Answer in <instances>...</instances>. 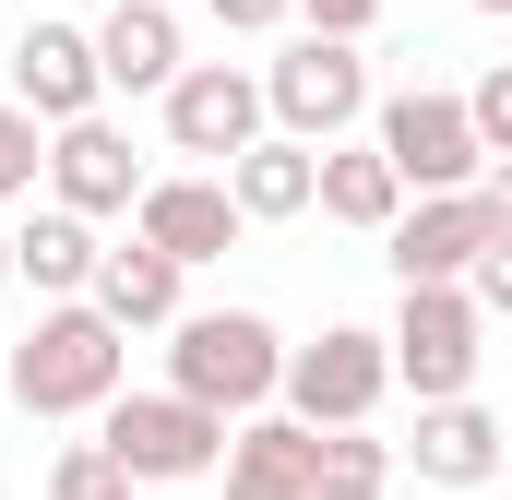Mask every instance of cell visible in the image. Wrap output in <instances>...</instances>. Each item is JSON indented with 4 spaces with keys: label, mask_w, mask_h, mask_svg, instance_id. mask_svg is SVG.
<instances>
[{
    "label": "cell",
    "mask_w": 512,
    "mask_h": 500,
    "mask_svg": "<svg viewBox=\"0 0 512 500\" xmlns=\"http://www.w3.org/2000/svg\"><path fill=\"white\" fill-rule=\"evenodd\" d=\"M120 393H131V334L96 298L36 310V334L12 346V405H24V417H108Z\"/></svg>",
    "instance_id": "cell-1"
},
{
    "label": "cell",
    "mask_w": 512,
    "mask_h": 500,
    "mask_svg": "<svg viewBox=\"0 0 512 500\" xmlns=\"http://www.w3.org/2000/svg\"><path fill=\"white\" fill-rule=\"evenodd\" d=\"M167 393H191L203 417L251 429L262 405L286 393V334H274L262 310H179V334H167Z\"/></svg>",
    "instance_id": "cell-2"
},
{
    "label": "cell",
    "mask_w": 512,
    "mask_h": 500,
    "mask_svg": "<svg viewBox=\"0 0 512 500\" xmlns=\"http://www.w3.org/2000/svg\"><path fill=\"white\" fill-rule=\"evenodd\" d=\"M370 143L393 155L405 203H453V191L489 179V143H477V120H465L453 84H393L382 108H370Z\"/></svg>",
    "instance_id": "cell-3"
},
{
    "label": "cell",
    "mask_w": 512,
    "mask_h": 500,
    "mask_svg": "<svg viewBox=\"0 0 512 500\" xmlns=\"http://www.w3.org/2000/svg\"><path fill=\"white\" fill-rule=\"evenodd\" d=\"M382 96H370V60L358 48H334V36H286L274 60H262V120L286 131V143H346V131L370 120Z\"/></svg>",
    "instance_id": "cell-4"
},
{
    "label": "cell",
    "mask_w": 512,
    "mask_h": 500,
    "mask_svg": "<svg viewBox=\"0 0 512 500\" xmlns=\"http://www.w3.org/2000/svg\"><path fill=\"white\" fill-rule=\"evenodd\" d=\"M96 441H108V465H120L131 489H191V477H215L227 465V417H203L191 393H120L108 417H96Z\"/></svg>",
    "instance_id": "cell-5"
},
{
    "label": "cell",
    "mask_w": 512,
    "mask_h": 500,
    "mask_svg": "<svg viewBox=\"0 0 512 500\" xmlns=\"http://www.w3.org/2000/svg\"><path fill=\"white\" fill-rule=\"evenodd\" d=\"M382 346H393V381L417 405H465L477 393V358H489V310L465 286H405L393 322H382Z\"/></svg>",
    "instance_id": "cell-6"
},
{
    "label": "cell",
    "mask_w": 512,
    "mask_h": 500,
    "mask_svg": "<svg viewBox=\"0 0 512 500\" xmlns=\"http://www.w3.org/2000/svg\"><path fill=\"white\" fill-rule=\"evenodd\" d=\"M393 393V346L370 322H322L310 346H286V417L298 429H370Z\"/></svg>",
    "instance_id": "cell-7"
},
{
    "label": "cell",
    "mask_w": 512,
    "mask_h": 500,
    "mask_svg": "<svg viewBox=\"0 0 512 500\" xmlns=\"http://www.w3.org/2000/svg\"><path fill=\"white\" fill-rule=\"evenodd\" d=\"M12 108L48 131L96 120L108 108V72H96V24H60V12H36L24 36H12Z\"/></svg>",
    "instance_id": "cell-8"
},
{
    "label": "cell",
    "mask_w": 512,
    "mask_h": 500,
    "mask_svg": "<svg viewBox=\"0 0 512 500\" xmlns=\"http://www.w3.org/2000/svg\"><path fill=\"white\" fill-rule=\"evenodd\" d=\"M155 108H167V143L179 155H215V167H239L262 131H274L262 120V72H239V60H191Z\"/></svg>",
    "instance_id": "cell-9"
},
{
    "label": "cell",
    "mask_w": 512,
    "mask_h": 500,
    "mask_svg": "<svg viewBox=\"0 0 512 500\" xmlns=\"http://www.w3.org/2000/svg\"><path fill=\"white\" fill-rule=\"evenodd\" d=\"M143 191H155V167L131 155V131L108 120V108H96V120H72V131H48V203H60V215H84V227H96V215H131Z\"/></svg>",
    "instance_id": "cell-10"
},
{
    "label": "cell",
    "mask_w": 512,
    "mask_h": 500,
    "mask_svg": "<svg viewBox=\"0 0 512 500\" xmlns=\"http://www.w3.org/2000/svg\"><path fill=\"white\" fill-rule=\"evenodd\" d=\"M239 227H251V215L227 203V179H155V191L131 203V239H143V250H167L179 274L227 262V250H239Z\"/></svg>",
    "instance_id": "cell-11"
},
{
    "label": "cell",
    "mask_w": 512,
    "mask_h": 500,
    "mask_svg": "<svg viewBox=\"0 0 512 500\" xmlns=\"http://www.w3.org/2000/svg\"><path fill=\"white\" fill-rule=\"evenodd\" d=\"M393 286H477V262H489V215H477V191H453V203H405V227L382 239Z\"/></svg>",
    "instance_id": "cell-12"
},
{
    "label": "cell",
    "mask_w": 512,
    "mask_h": 500,
    "mask_svg": "<svg viewBox=\"0 0 512 500\" xmlns=\"http://www.w3.org/2000/svg\"><path fill=\"white\" fill-rule=\"evenodd\" d=\"M501 441H512V417L465 393V405H417L405 465H417V489H489V477H501Z\"/></svg>",
    "instance_id": "cell-13"
},
{
    "label": "cell",
    "mask_w": 512,
    "mask_h": 500,
    "mask_svg": "<svg viewBox=\"0 0 512 500\" xmlns=\"http://www.w3.org/2000/svg\"><path fill=\"white\" fill-rule=\"evenodd\" d=\"M227 500H310L322 489V429H298V417H251L239 441H227Z\"/></svg>",
    "instance_id": "cell-14"
},
{
    "label": "cell",
    "mask_w": 512,
    "mask_h": 500,
    "mask_svg": "<svg viewBox=\"0 0 512 500\" xmlns=\"http://www.w3.org/2000/svg\"><path fill=\"white\" fill-rule=\"evenodd\" d=\"M96 262H108V239L84 227V215H24L12 227V286H36V310H60V298H96Z\"/></svg>",
    "instance_id": "cell-15"
},
{
    "label": "cell",
    "mask_w": 512,
    "mask_h": 500,
    "mask_svg": "<svg viewBox=\"0 0 512 500\" xmlns=\"http://www.w3.org/2000/svg\"><path fill=\"white\" fill-rule=\"evenodd\" d=\"M96 72H108V96H167L191 60H179V12L167 0H120L108 24H96Z\"/></svg>",
    "instance_id": "cell-16"
},
{
    "label": "cell",
    "mask_w": 512,
    "mask_h": 500,
    "mask_svg": "<svg viewBox=\"0 0 512 500\" xmlns=\"http://www.w3.org/2000/svg\"><path fill=\"white\" fill-rule=\"evenodd\" d=\"M227 203H239L251 227H286V215H310V203H322V155H310V143H286V131H262L251 155L227 167Z\"/></svg>",
    "instance_id": "cell-17"
},
{
    "label": "cell",
    "mask_w": 512,
    "mask_h": 500,
    "mask_svg": "<svg viewBox=\"0 0 512 500\" xmlns=\"http://www.w3.org/2000/svg\"><path fill=\"white\" fill-rule=\"evenodd\" d=\"M322 215L358 227V239H393L405 227V179H393L382 143H322Z\"/></svg>",
    "instance_id": "cell-18"
},
{
    "label": "cell",
    "mask_w": 512,
    "mask_h": 500,
    "mask_svg": "<svg viewBox=\"0 0 512 500\" xmlns=\"http://www.w3.org/2000/svg\"><path fill=\"white\" fill-rule=\"evenodd\" d=\"M179 286H191V274H179L167 250H143V239L96 262V310H108L120 334H179Z\"/></svg>",
    "instance_id": "cell-19"
},
{
    "label": "cell",
    "mask_w": 512,
    "mask_h": 500,
    "mask_svg": "<svg viewBox=\"0 0 512 500\" xmlns=\"http://www.w3.org/2000/svg\"><path fill=\"white\" fill-rule=\"evenodd\" d=\"M36 179H48V120H24V108L0 96V215L36 203Z\"/></svg>",
    "instance_id": "cell-20"
},
{
    "label": "cell",
    "mask_w": 512,
    "mask_h": 500,
    "mask_svg": "<svg viewBox=\"0 0 512 500\" xmlns=\"http://www.w3.org/2000/svg\"><path fill=\"white\" fill-rule=\"evenodd\" d=\"M322 489L382 500V489H393V441H370V429H322Z\"/></svg>",
    "instance_id": "cell-21"
},
{
    "label": "cell",
    "mask_w": 512,
    "mask_h": 500,
    "mask_svg": "<svg viewBox=\"0 0 512 500\" xmlns=\"http://www.w3.org/2000/svg\"><path fill=\"white\" fill-rule=\"evenodd\" d=\"M48 500H131V477L108 465V441H60V465H48Z\"/></svg>",
    "instance_id": "cell-22"
},
{
    "label": "cell",
    "mask_w": 512,
    "mask_h": 500,
    "mask_svg": "<svg viewBox=\"0 0 512 500\" xmlns=\"http://www.w3.org/2000/svg\"><path fill=\"white\" fill-rule=\"evenodd\" d=\"M465 120H477V143H489V167H512V60H489V72L465 84Z\"/></svg>",
    "instance_id": "cell-23"
},
{
    "label": "cell",
    "mask_w": 512,
    "mask_h": 500,
    "mask_svg": "<svg viewBox=\"0 0 512 500\" xmlns=\"http://www.w3.org/2000/svg\"><path fill=\"white\" fill-rule=\"evenodd\" d=\"M382 0H298V36H334V48H370Z\"/></svg>",
    "instance_id": "cell-24"
},
{
    "label": "cell",
    "mask_w": 512,
    "mask_h": 500,
    "mask_svg": "<svg viewBox=\"0 0 512 500\" xmlns=\"http://www.w3.org/2000/svg\"><path fill=\"white\" fill-rule=\"evenodd\" d=\"M489 322H512V239H489V262H477V286H465Z\"/></svg>",
    "instance_id": "cell-25"
},
{
    "label": "cell",
    "mask_w": 512,
    "mask_h": 500,
    "mask_svg": "<svg viewBox=\"0 0 512 500\" xmlns=\"http://www.w3.org/2000/svg\"><path fill=\"white\" fill-rule=\"evenodd\" d=\"M286 12H298V0H215V24H227V36H274Z\"/></svg>",
    "instance_id": "cell-26"
},
{
    "label": "cell",
    "mask_w": 512,
    "mask_h": 500,
    "mask_svg": "<svg viewBox=\"0 0 512 500\" xmlns=\"http://www.w3.org/2000/svg\"><path fill=\"white\" fill-rule=\"evenodd\" d=\"M477 215H489V239H512V167H489V179H477Z\"/></svg>",
    "instance_id": "cell-27"
},
{
    "label": "cell",
    "mask_w": 512,
    "mask_h": 500,
    "mask_svg": "<svg viewBox=\"0 0 512 500\" xmlns=\"http://www.w3.org/2000/svg\"><path fill=\"white\" fill-rule=\"evenodd\" d=\"M0 286H12V227H0Z\"/></svg>",
    "instance_id": "cell-28"
},
{
    "label": "cell",
    "mask_w": 512,
    "mask_h": 500,
    "mask_svg": "<svg viewBox=\"0 0 512 500\" xmlns=\"http://www.w3.org/2000/svg\"><path fill=\"white\" fill-rule=\"evenodd\" d=\"M465 12H501V24H512V0H465Z\"/></svg>",
    "instance_id": "cell-29"
},
{
    "label": "cell",
    "mask_w": 512,
    "mask_h": 500,
    "mask_svg": "<svg viewBox=\"0 0 512 500\" xmlns=\"http://www.w3.org/2000/svg\"><path fill=\"white\" fill-rule=\"evenodd\" d=\"M310 500H358V489H310Z\"/></svg>",
    "instance_id": "cell-30"
},
{
    "label": "cell",
    "mask_w": 512,
    "mask_h": 500,
    "mask_svg": "<svg viewBox=\"0 0 512 500\" xmlns=\"http://www.w3.org/2000/svg\"><path fill=\"white\" fill-rule=\"evenodd\" d=\"M501 417H512V405H501Z\"/></svg>",
    "instance_id": "cell-31"
}]
</instances>
